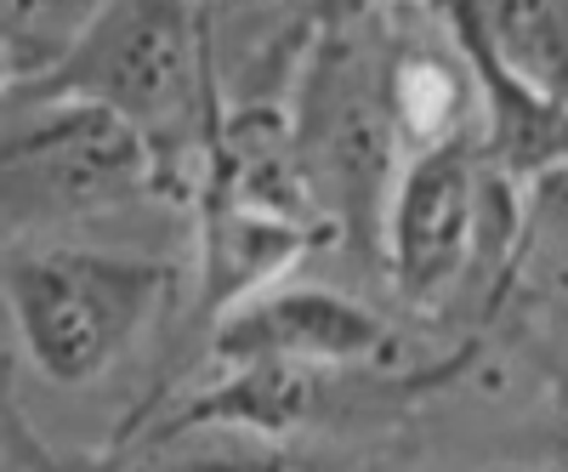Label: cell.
<instances>
[{"mask_svg":"<svg viewBox=\"0 0 568 472\" xmlns=\"http://www.w3.org/2000/svg\"><path fill=\"white\" fill-rule=\"evenodd\" d=\"M211 18L165 7V0H125V7L85 12L58 58L7 98L29 109H98L125 120L154 143V125L200 114L211 86Z\"/></svg>","mask_w":568,"mask_h":472,"instance_id":"obj_1","label":"cell"},{"mask_svg":"<svg viewBox=\"0 0 568 472\" xmlns=\"http://www.w3.org/2000/svg\"><path fill=\"white\" fill-rule=\"evenodd\" d=\"M176 285V268L154 257L45 245L7 262V313L29 364L52 388H91L149 330Z\"/></svg>","mask_w":568,"mask_h":472,"instance_id":"obj_2","label":"cell"},{"mask_svg":"<svg viewBox=\"0 0 568 472\" xmlns=\"http://www.w3.org/2000/svg\"><path fill=\"white\" fill-rule=\"evenodd\" d=\"M165 182V160L142 131L98 109H40L0 137V217H85L142 200Z\"/></svg>","mask_w":568,"mask_h":472,"instance_id":"obj_3","label":"cell"},{"mask_svg":"<svg viewBox=\"0 0 568 472\" xmlns=\"http://www.w3.org/2000/svg\"><path fill=\"white\" fill-rule=\"evenodd\" d=\"M478 217L484 165L466 137L404 160L387 194V268L404 302L426 308L455 285L478 245Z\"/></svg>","mask_w":568,"mask_h":472,"instance_id":"obj_4","label":"cell"},{"mask_svg":"<svg viewBox=\"0 0 568 472\" xmlns=\"http://www.w3.org/2000/svg\"><path fill=\"white\" fill-rule=\"evenodd\" d=\"M393 353V330L364 302L324 291V285H278L227 308L211 359L227 364H291V370H329V364H375Z\"/></svg>","mask_w":568,"mask_h":472,"instance_id":"obj_5","label":"cell"},{"mask_svg":"<svg viewBox=\"0 0 568 472\" xmlns=\"http://www.w3.org/2000/svg\"><path fill=\"white\" fill-rule=\"evenodd\" d=\"M444 23L455 29L460 40V58H466V80L484 86V103H489V160L506 171V177H540V171H557L562 165V103L557 98H540L524 80H511L471 23V7H449Z\"/></svg>","mask_w":568,"mask_h":472,"instance_id":"obj_6","label":"cell"},{"mask_svg":"<svg viewBox=\"0 0 568 472\" xmlns=\"http://www.w3.org/2000/svg\"><path fill=\"white\" fill-rule=\"evenodd\" d=\"M318 245L307 217H273L211 200L205 211V308H240L245 297L267 291L302 251Z\"/></svg>","mask_w":568,"mask_h":472,"instance_id":"obj_7","label":"cell"},{"mask_svg":"<svg viewBox=\"0 0 568 472\" xmlns=\"http://www.w3.org/2000/svg\"><path fill=\"white\" fill-rule=\"evenodd\" d=\"M313 415V375L291 364H227L205 393H194L176 415L160 421L154 439H182L200 428H240V433H291Z\"/></svg>","mask_w":568,"mask_h":472,"instance_id":"obj_8","label":"cell"},{"mask_svg":"<svg viewBox=\"0 0 568 472\" xmlns=\"http://www.w3.org/2000/svg\"><path fill=\"white\" fill-rule=\"evenodd\" d=\"M466 69H455L444 52H398L393 74H387V131L398 143H409V154L438 149L460 137V114H466Z\"/></svg>","mask_w":568,"mask_h":472,"instance_id":"obj_9","label":"cell"},{"mask_svg":"<svg viewBox=\"0 0 568 472\" xmlns=\"http://www.w3.org/2000/svg\"><path fill=\"white\" fill-rule=\"evenodd\" d=\"M489 58L524 80L540 98L562 103V74H568V7L557 0H535V7H471Z\"/></svg>","mask_w":568,"mask_h":472,"instance_id":"obj_10","label":"cell"},{"mask_svg":"<svg viewBox=\"0 0 568 472\" xmlns=\"http://www.w3.org/2000/svg\"><path fill=\"white\" fill-rule=\"evenodd\" d=\"M149 472H278L273 461H171V466H149Z\"/></svg>","mask_w":568,"mask_h":472,"instance_id":"obj_11","label":"cell"},{"mask_svg":"<svg viewBox=\"0 0 568 472\" xmlns=\"http://www.w3.org/2000/svg\"><path fill=\"white\" fill-rule=\"evenodd\" d=\"M478 472H529V466H478Z\"/></svg>","mask_w":568,"mask_h":472,"instance_id":"obj_12","label":"cell"}]
</instances>
